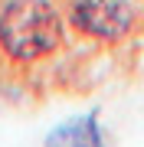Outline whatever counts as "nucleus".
<instances>
[{
	"label": "nucleus",
	"instance_id": "nucleus-1",
	"mask_svg": "<svg viewBox=\"0 0 144 147\" xmlns=\"http://www.w3.org/2000/svg\"><path fill=\"white\" fill-rule=\"evenodd\" d=\"M66 23L59 0H0V59L7 65H39L66 46Z\"/></svg>",
	"mask_w": 144,
	"mask_h": 147
},
{
	"label": "nucleus",
	"instance_id": "nucleus-3",
	"mask_svg": "<svg viewBox=\"0 0 144 147\" xmlns=\"http://www.w3.org/2000/svg\"><path fill=\"white\" fill-rule=\"evenodd\" d=\"M49 141H75V144H98L101 141V131L95 127L92 118H79V121H69L62 124L59 131H53Z\"/></svg>",
	"mask_w": 144,
	"mask_h": 147
},
{
	"label": "nucleus",
	"instance_id": "nucleus-2",
	"mask_svg": "<svg viewBox=\"0 0 144 147\" xmlns=\"http://www.w3.org/2000/svg\"><path fill=\"white\" fill-rule=\"evenodd\" d=\"M62 13L75 36L95 42H121L138 30L134 0H62Z\"/></svg>",
	"mask_w": 144,
	"mask_h": 147
}]
</instances>
